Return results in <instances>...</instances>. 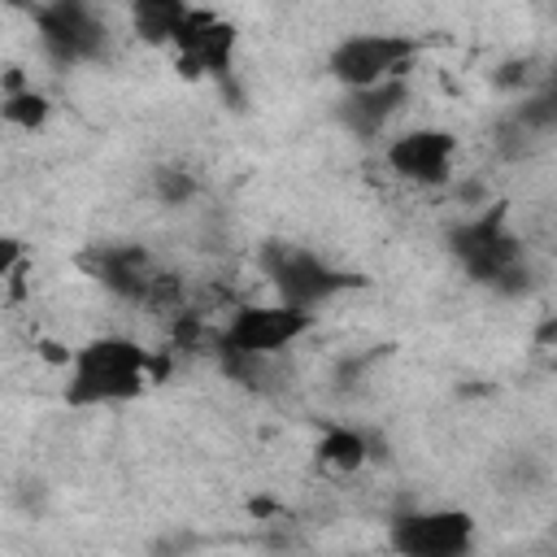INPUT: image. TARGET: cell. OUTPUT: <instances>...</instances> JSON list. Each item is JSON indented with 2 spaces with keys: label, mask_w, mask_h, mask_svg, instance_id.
I'll list each match as a JSON object with an SVG mask.
<instances>
[{
  "label": "cell",
  "mask_w": 557,
  "mask_h": 557,
  "mask_svg": "<svg viewBox=\"0 0 557 557\" xmlns=\"http://www.w3.org/2000/svg\"><path fill=\"white\" fill-rule=\"evenodd\" d=\"M165 374V361L152 357L131 335H96L65 357V405L70 409H100L126 405L148 392L152 379Z\"/></svg>",
  "instance_id": "1"
},
{
  "label": "cell",
  "mask_w": 557,
  "mask_h": 557,
  "mask_svg": "<svg viewBox=\"0 0 557 557\" xmlns=\"http://www.w3.org/2000/svg\"><path fill=\"white\" fill-rule=\"evenodd\" d=\"M257 265L270 283L274 300H283L292 309H305V313H318L335 296L357 292V287L370 283L366 274L344 270V265L326 261L322 252H313L305 244H287V239H265L261 252H257Z\"/></svg>",
  "instance_id": "2"
},
{
  "label": "cell",
  "mask_w": 557,
  "mask_h": 557,
  "mask_svg": "<svg viewBox=\"0 0 557 557\" xmlns=\"http://www.w3.org/2000/svg\"><path fill=\"white\" fill-rule=\"evenodd\" d=\"M17 9H26V17L35 22L39 48L48 52V61L57 65H96L113 52V35L109 22L91 9V0H9Z\"/></svg>",
  "instance_id": "3"
},
{
  "label": "cell",
  "mask_w": 557,
  "mask_h": 557,
  "mask_svg": "<svg viewBox=\"0 0 557 557\" xmlns=\"http://www.w3.org/2000/svg\"><path fill=\"white\" fill-rule=\"evenodd\" d=\"M78 265H83L104 292H113V296L126 300V305H165V300L178 296V278H170V274L157 265V257H152L144 244H135V239L91 244V248L78 257Z\"/></svg>",
  "instance_id": "4"
},
{
  "label": "cell",
  "mask_w": 557,
  "mask_h": 557,
  "mask_svg": "<svg viewBox=\"0 0 557 557\" xmlns=\"http://www.w3.org/2000/svg\"><path fill=\"white\" fill-rule=\"evenodd\" d=\"M413 57H418V39L392 35V30H366V35H348L331 48L326 74L339 87H370L383 78H409Z\"/></svg>",
  "instance_id": "5"
},
{
  "label": "cell",
  "mask_w": 557,
  "mask_h": 557,
  "mask_svg": "<svg viewBox=\"0 0 557 557\" xmlns=\"http://www.w3.org/2000/svg\"><path fill=\"white\" fill-rule=\"evenodd\" d=\"M318 313L292 309L283 300L239 305L222 331H213V352H287L300 335L313 331Z\"/></svg>",
  "instance_id": "6"
},
{
  "label": "cell",
  "mask_w": 557,
  "mask_h": 557,
  "mask_svg": "<svg viewBox=\"0 0 557 557\" xmlns=\"http://www.w3.org/2000/svg\"><path fill=\"white\" fill-rule=\"evenodd\" d=\"M170 48H174V57H178V65H183L187 78L205 74L222 91L235 96V48H239V30L226 17H218L213 9H191L183 17V26H178V35H174Z\"/></svg>",
  "instance_id": "7"
},
{
  "label": "cell",
  "mask_w": 557,
  "mask_h": 557,
  "mask_svg": "<svg viewBox=\"0 0 557 557\" xmlns=\"http://www.w3.org/2000/svg\"><path fill=\"white\" fill-rule=\"evenodd\" d=\"M387 544L405 557H466L474 518L466 509H400L387 522Z\"/></svg>",
  "instance_id": "8"
},
{
  "label": "cell",
  "mask_w": 557,
  "mask_h": 557,
  "mask_svg": "<svg viewBox=\"0 0 557 557\" xmlns=\"http://www.w3.org/2000/svg\"><path fill=\"white\" fill-rule=\"evenodd\" d=\"M453 157H457V135L444 126L405 131L383 148L387 170L413 187H448L453 183Z\"/></svg>",
  "instance_id": "9"
},
{
  "label": "cell",
  "mask_w": 557,
  "mask_h": 557,
  "mask_svg": "<svg viewBox=\"0 0 557 557\" xmlns=\"http://www.w3.org/2000/svg\"><path fill=\"white\" fill-rule=\"evenodd\" d=\"M405 104H409V78H383V83H370V87H344V96L335 100V122L352 139L370 144L392 126V117Z\"/></svg>",
  "instance_id": "10"
},
{
  "label": "cell",
  "mask_w": 557,
  "mask_h": 557,
  "mask_svg": "<svg viewBox=\"0 0 557 557\" xmlns=\"http://www.w3.org/2000/svg\"><path fill=\"white\" fill-rule=\"evenodd\" d=\"M126 13H131V30L139 44L170 48L183 17L191 13V4L187 0H126Z\"/></svg>",
  "instance_id": "11"
},
{
  "label": "cell",
  "mask_w": 557,
  "mask_h": 557,
  "mask_svg": "<svg viewBox=\"0 0 557 557\" xmlns=\"http://www.w3.org/2000/svg\"><path fill=\"white\" fill-rule=\"evenodd\" d=\"M313 457H318L322 470L357 474V470L370 466L379 453H374V444H370L366 431H357V426H326V431L318 435V444H313Z\"/></svg>",
  "instance_id": "12"
},
{
  "label": "cell",
  "mask_w": 557,
  "mask_h": 557,
  "mask_svg": "<svg viewBox=\"0 0 557 557\" xmlns=\"http://www.w3.org/2000/svg\"><path fill=\"white\" fill-rule=\"evenodd\" d=\"M148 191L161 209H187L196 196H200V174L183 161H165L148 174Z\"/></svg>",
  "instance_id": "13"
},
{
  "label": "cell",
  "mask_w": 557,
  "mask_h": 557,
  "mask_svg": "<svg viewBox=\"0 0 557 557\" xmlns=\"http://www.w3.org/2000/svg\"><path fill=\"white\" fill-rule=\"evenodd\" d=\"M48 117H52V100L35 87H13V91L0 96V122L13 126V131L35 135V131L48 126Z\"/></svg>",
  "instance_id": "14"
},
{
  "label": "cell",
  "mask_w": 557,
  "mask_h": 557,
  "mask_svg": "<svg viewBox=\"0 0 557 557\" xmlns=\"http://www.w3.org/2000/svg\"><path fill=\"white\" fill-rule=\"evenodd\" d=\"M540 148H544V135H535L531 126H522L513 113H500V117L492 122V152H496L500 161L522 165V161H531Z\"/></svg>",
  "instance_id": "15"
},
{
  "label": "cell",
  "mask_w": 557,
  "mask_h": 557,
  "mask_svg": "<svg viewBox=\"0 0 557 557\" xmlns=\"http://www.w3.org/2000/svg\"><path fill=\"white\" fill-rule=\"evenodd\" d=\"M548 483V461L531 448H513L509 453V470H500V487L513 496H531Z\"/></svg>",
  "instance_id": "16"
},
{
  "label": "cell",
  "mask_w": 557,
  "mask_h": 557,
  "mask_svg": "<svg viewBox=\"0 0 557 557\" xmlns=\"http://www.w3.org/2000/svg\"><path fill=\"white\" fill-rule=\"evenodd\" d=\"M509 113H513L522 126H531L535 135H544V139L557 131V96H553V87H531V91H522Z\"/></svg>",
  "instance_id": "17"
},
{
  "label": "cell",
  "mask_w": 557,
  "mask_h": 557,
  "mask_svg": "<svg viewBox=\"0 0 557 557\" xmlns=\"http://www.w3.org/2000/svg\"><path fill=\"white\" fill-rule=\"evenodd\" d=\"M531 83H535V57H505V61L492 70V87H496V91L522 96V91H531Z\"/></svg>",
  "instance_id": "18"
},
{
  "label": "cell",
  "mask_w": 557,
  "mask_h": 557,
  "mask_svg": "<svg viewBox=\"0 0 557 557\" xmlns=\"http://www.w3.org/2000/svg\"><path fill=\"white\" fill-rule=\"evenodd\" d=\"M9 500H13L17 509H26V513H44V505H48V483L35 479V474H22V479L9 487Z\"/></svg>",
  "instance_id": "19"
},
{
  "label": "cell",
  "mask_w": 557,
  "mask_h": 557,
  "mask_svg": "<svg viewBox=\"0 0 557 557\" xmlns=\"http://www.w3.org/2000/svg\"><path fill=\"white\" fill-rule=\"evenodd\" d=\"M22 265V239L17 235H0V283L13 278Z\"/></svg>",
  "instance_id": "20"
}]
</instances>
